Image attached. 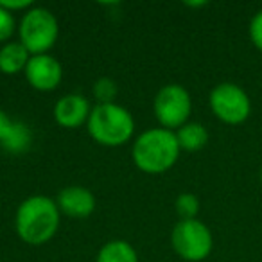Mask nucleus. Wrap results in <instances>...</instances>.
<instances>
[{
  "mask_svg": "<svg viewBox=\"0 0 262 262\" xmlns=\"http://www.w3.org/2000/svg\"><path fill=\"white\" fill-rule=\"evenodd\" d=\"M59 212L56 200L49 196H29L20 203L15 215V228L18 237L31 246H41L56 235L59 228Z\"/></svg>",
  "mask_w": 262,
  "mask_h": 262,
  "instance_id": "nucleus-1",
  "label": "nucleus"
},
{
  "mask_svg": "<svg viewBox=\"0 0 262 262\" xmlns=\"http://www.w3.org/2000/svg\"><path fill=\"white\" fill-rule=\"evenodd\" d=\"M180 144L174 131L164 127H151L137 137L131 157L135 165L147 174L167 172L178 162Z\"/></svg>",
  "mask_w": 262,
  "mask_h": 262,
  "instance_id": "nucleus-2",
  "label": "nucleus"
},
{
  "mask_svg": "<svg viewBox=\"0 0 262 262\" xmlns=\"http://www.w3.org/2000/svg\"><path fill=\"white\" fill-rule=\"evenodd\" d=\"M86 127L90 137L97 144L106 147H119L133 137L135 120L124 106L110 102L92 108Z\"/></svg>",
  "mask_w": 262,
  "mask_h": 262,
  "instance_id": "nucleus-3",
  "label": "nucleus"
},
{
  "mask_svg": "<svg viewBox=\"0 0 262 262\" xmlns=\"http://www.w3.org/2000/svg\"><path fill=\"white\" fill-rule=\"evenodd\" d=\"M58 34L59 26L56 15L45 8H31L20 20L18 41L31 56L49 54L58 41Z\"/></svg>",
  "mask_w": 262,
  "mask_h": 262,
  "instance_id": "nucleus-4",
  "label": "nucleus"
},
{
  "mask_svg": "<svg viewBox=\"0 0 262 262\" xmlns=\"http://www.w3.org/2000/svg\"><path fill=\"white\" fill-rule=\"evenodd\" d=\"M171 246L187 262H200L210 255L214 237L200 219H180L171 232Z\"/></svg>",
  "mask_w": 262,
  "mask_h": 262,
  "instance_id": "nucleus-5",
  "label": "nucleus"
},
{
  "mask_svg": "<svg viewBox=\"0 0 262 262\" xmlns=\"http://www.w3.org/2000/svg\"><path fill=\"white\" fill-rule=\"evenodd\" d=\"M153 112L160 127L169 131L180 129L189 122L190 112H192V99L182 84H165L155 95Z\"/></svg>",
  "mask_w": 262,
  "mask_h": 262,
  "instance_id": "nucleus-6",
  "label": "nucleus"
},
{
  "mask_svg": "<svg viewBox=\"0 0 262 262\" xmlns=\"http://www.w3.org/2000/svg\"><path fill=\"white\" fill-rule=\"evenodd\" d=\"M210 110L225 124H243L251 113L248 94L235 83H221L210 92Z\"/></svg>",
  "mask_w": 262,
  "mask_h": 262,
  "instance_id": "nucleus-7",
  "label": "nucleus"
},
{
  "mask_svg": "<svg viewBox=\"0 0 262 262\" xmlns=\"http://www.w3.org/2000/svg\"><path fill=\"white\" fill-rule=\"evenodd\" d=\"M24 74H26L27 83L38 92L56 90L63 79L61 63L51 54L31 56Z\"/></svg>",
  "mask_w": 262,
  "mask_h": 262,
  "instance_id": "nucleus-8",
  "label": "nucleus"
},
{
  "mask_svg": "<svg viewBox=\"0 0 262 262\" xmlns=\"http://www.w3.org/2000/svg\"><path fill=\"white\" fill-rule=\"evenodd\" d=\"M90 113V102L79 94H67L54 104V120L65 129H76L86 124Z\"/></svg>",
  "mask_w": 262,
  "mask_h": 262,
  "instance_id": "nucleus-9",
  "label": "nucleus"
},
{
  "mask_svg": "<svg viewBox=\"0 0 262 262\" xmlns=\"http://www.w3.org/2000/svg\"><path fill=\"white\" fill-rule=\"evenodd\" d=\"M59 212L72 219H84L94 214L95 210V196L92 190L84 189L81 185L65 187L56 198Z\"/></svg>",
  "mask_w": 262,
  "mask_h": 262,
  "instance_id": "nucleus-10",
  "label": "nucleus"
},
{
  "mask_svg": "<svg viewBox=\"0 0 262 262\" xmlns=\"http://www.w3.org/2000/svg\"><path fill=\"white\" fill-rule=\"evenodd\" d=\"M31 54L20 41H8L0 47V72L6 76H15L26 70Z\"/></svg>",
  "mask_w": 262,
  "mask_h": 262,
  "instance_id": "nucleus-11",
  "label": "nucleus"
},
{
  "mask_svg": "<svg viewBox=\"0 0 262 262\" xmlns=\"http://www.w3.org/2000/svg\"><path fill=\"white\" fill-rule=\"evenodd\" d=\"M176 139H178L180 149L182 151L196 153V151L203 149L207 146L208 131L200 122H187L185 126H182L176 131Z\"/></svg>",
  "mask_w": 262,
  "mask_h": 262,
  "instance_id": "nucleus-12",
  "label": "nucleus"
},
{
  "mask_svg": "<svg viewBox=\"0 0 262 262\" xmlns=\"http://www.w3.org/2000/svg\"><path fill=\"white\" fill-rule=\"evenodd\" d=\"M95 262H139V255L127 241L113 239L99 250Z\"/></svg>",
  "mask_w": 262,
  "mask_h": 262,
  "instance_id": "nucleus-13",
  "label": "nucleus"
},
{
  "mask_svg": "<svg viewBox=\"0 0 262 262\" xmlns=\"http://www.w3.org/2000/svg\"><path fill=\"white\" fill-rule=\"evenodd\" d=\"M174 207L182 219H196L200 212V198L192 192H183L176 198Z\"/></svg>",
  "mask_w": 262,
  "mask_h": 262,
  "instance_id": "nucleus-14",
  "label": "nucleus"
},
{
  "mask_svg": "<svg viewBox=\"0 0 262 262\" xmlns=\"http://www.w3.org/2000/svg\"><path fill=\"white\" fill-rule=\"evenodd\" d=\"M92 92H94V97L97 101V104H110L117 97V84L110 77H101V79H97L94 83Z\"/></svg>",
  "mask_w": 262,
  "mask_h": 262,
  "instance_id": "nucleus-15",
  "label": "nucleus"
},
{
  "mask_svg": "<svg viewBox=\"0 0 262 262\" xmlns=\"http://www.w3.org/2000/svg\"><path fill=\"white\" fill-rule=\"evenodd\" d=\"M15 15L0 8V43H8L11 41V36L15 34Z\"/></svg>",
  "mask_w": 262,
  "mask_h": 262,
  "instance_id": "nucleus-16",
  "label": "nucleus"
},
{
  "mask_svg": "<svg viewBox=\"0 0 262 262\" xmlns=\"http://www.w3.org/2000/svg\"><path fill=\"white\" fill-rule=\"evenodd\" d=\"M250 38L253 45L262 52V9L253 15L250 22Z\"/></svg>",
  "mask_w": 262,
  "mask_h": 262,
  "instance_id": "nucleus-17",
  "label": "nucleus"
},
{
  "mask_svg": "<svg viewBox=\"0 0 262 262\" xmlns=\"http://www.w3.org/2000/svg\"><path fill=\"white\" fill-rule=\"evenodd\" d=\"M0 8L15 15L18 11H29L33 8V2L31 0H0Z\"/></svg>",
  "mask_w": 262,
  "mask_h": 262,
  "instance_id": "nucleus-18",
  "label": "nucleus"
},
{
  "mask_svg": "<svg viewBox=\"0 0 262 262\" xmlns=\"http://www.w3.org/2000/svg\"><path fill=\"white\" fill-rule=\"evenodd\" d=\"M13 126H15V120H13L4 110H0V146L6 142L9 133L13 131Z\"/></svg>",
  "mask_w": 262,
  "mask_h": 262,
  "instance_id": "nucleus-19",
  "label": "nucleus"
},
{
  "mask_svg": "<svg viewBox=\"0 0 262 262\" xmlns=\"http://www.w3.org/2000/svg\"><path fill=\"white\" fill-rule=\"evenodd\" d=\"M185 6H189V8H203V6H207V2H185Z\"/></svg>",
  "mask_w": 262,
  "mask_h": 262,
  "instance_id": "nucleus-20",
  "label": "nucleus"
},
{
  "mask_svg": "<svg viewBox=\"0 0 262 262\" xmlns=\"http://www.w3.org/2000/svg\"><path fill=\"white\" fill-rule=\"evenodd\" d=\"M260 182H262V169H260Z\"/></svg>",
  "mask_w": 262,
  "mask_h": 262,
  "instance_id": "nucleus-21",
  "label": "nucleus"
}]
</instances>
